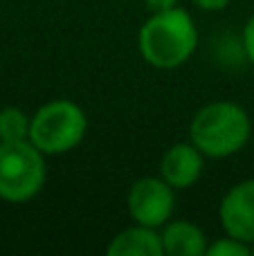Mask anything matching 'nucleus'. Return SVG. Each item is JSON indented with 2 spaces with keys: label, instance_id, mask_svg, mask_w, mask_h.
Masks as SVG:
<instances>
[{
  "label": "nucleus",
  "instance_id": "1",
  "mask_svg": "<svg viewBox=\"0 0 254 256\" xmlns=\"http://www.w3.org/2000/svg\"><path fill=\"white\" fill-rule=\"evenodd\" d=\"M198 45V30L184 9L156 12L138 34V50L148 66L174 70L192 58Z\"/></svg>",
  "mask_w": 254,
  "mask_h": 256
},
{
  "label": "nucleus",
  "instance_id": "4",
  "mask_svg": "<svg viewBox=\"0 0 254 256\" xmlns=\"http://www.w3.org/2000/svg\"><path fill=\"white\" fill-rule=\"evenodd\" d=\"M45 178V153L30 140L0 142V198L7 202H27L40 194Z\"/></svg>",
  "mask_w": 254,
  "mask_h": 256
},
{
  "label": "nucleus",
  "instance_id": "13",
  "mask_svg": "<svg viewBox=\"0 0 254 256\" xmlns=\"http://www.w3.org/2000/svg\"><path fill=\"white\" fill-rule=\"evenodd\" d=\"M230 2H232V0H194V4H198V7L205 9V12H220V9H225Z\"/></svg>",
  "mask_w": 254,
  "mask_h": 256
},
{
  "label": "nucleus",
  "instance_id": "3",
  "mask_svg": "<svg viewBox=\"0 0 254 256\" xmlns=\"http://www.w3.org/2000/svg\"><path fill=\"white\" fill-rule=\"evenodd\" d=\"M88 132V117L79 104L54 99L32 115L30 142L45 155H63L76 148Z\"/></svg>",
  "mask_w": 254,
  "mask_h": 256
},
{
  "label": "nucleus",
  "instance_id": "2",
  "mask_svg": "<svg viewBox=\"0 0 254 256\" xmlns=\"http://www.w3.org/2000/svg\"><path fill=\"white\" fill-rule=\"evenodd\" d=\"M252 122L246 108L234 102H212L194 115L189 142L205 158H230L248 144Z\"/></svg>",
  "mask_w": 254,
  "mask_h": 256
},
{
  "label": "nucleus",
  "instance_id": "6",
  "mask_svg": "<svg viewBox=\"0 0 254 256\" xmlns=\"http://www.w3.org/2000/svg\"><path fill=\"white\" fill-rule=\"evenodd\" d=\"M218 218L225 234L243 243H254V178L234 184L223 196Z\"/></svg>",
  "mask_w": 254,
  "mask_h": 256
},
{
  "label": "nucleus",
  "instance_id": "5",
  "mask_svg": "<svg viewBox=\"0 0 254 256\" xmlns=\"http://www.w3.org/2000/svg\"><path fill=\"white\" fill-rule=\"evenodd\" d=\"M174 191L176 189L162 176H146L135 180L128 189V198H126L130 218L138 225L153 227V230L164 227L176 209Z\"/></svg>",
  "mask_w": 254,
  "mask_h": 256
},
{
  "label": "nucleus",
  "instance_id": "15",
  "mask_svg": "<svg viewBox=\"0 0 254 256\" xmlns=\"http://www.w3.org/2000/svg\"><path fill=\"white\" fill-rule=\"evenodd\" d=\"M250 248H252V254H254V243H252V245H250Z\"/></svg>",
  "mask_w": 254,
  "mask_h": 256
},
{
  "label": "nucleus",
  "instance_id": "7",
  "mask_svg": "<svg viewBox=\"0 0 254 256\" xmlns=\"http://www.w3.org/2000/svg\"><path fill=\"white\" fill-rule=\"evenodd\" d=\"M202 158L205 155L192 142L174 144L160 160V176L174 189H189L202 176Z\"/></svg>",
  "mask_w": 254,
  "mask_h": 256
},
{
  "label": "nucleus",
  "instance_id": "9",
  "mask_svg": "<svg viewBox=\"0 0 254 256\" xmlns=\"http://www.w3.org/2000/svg\"><path fill=\"white\" fill-rule=\"evenodd\" d=\"M162 245L169 256H205L207 238L205 232L189 220H169L162 227Z\"/></svg>",
  "mask_w": 254,
  "mask_h": 256
},
{
  "label": "nucleus",
  "instance_id": "8",
  "mask_svg": "<svg viewBox=\"0 0 254 256\" xmlns=\"http://www.w3.org/2000/svg\"><path fill=\"white\" fill-rule=\"evenodd\" d=\"M108 256H162L164 245L162 236L153 227H144L135 222L133 227L122 230L108 245Z\"/></svg>",
  "mask_w": 254,
  "mask_h": 256
},
{
  "label": "nucleus",
  "instance_id": "12",
  "mask_svg": "<svg viewBox=\"0 0 254 256\" xmlns=\"http://www.w3.org/2000/svg\"><path fill=\"white\" fill-rule=\"evenodd\" d=\"M243 50H246V56L254 63V14L243 27Z\"/></svg>",
  "mask_w": 254,
  "mask_h": 256
},
{
  "label": "nucleus",
  "instance_id": "10",
  "mask_svg": "<svg viewBox=\"0 0 254 256\" xmlns=\"http://www.w3.org/2000/svg\"><path fill=\"white\" fill-rule=\"evenodd\" d=\"M32 117L18 106H7L0 110V142H22L30 140Z\"/></svg>",
  "mask_w": 254,
  "mask_h": 256
},
{
  "label": "nucleus",
  "instance_id": "14",
  "mask_svg": "<svg viewBox=\"0 0 254 256\" xmlns=\"http://www.w3.org/2000/svg\"><path fill=\"white\" fill-rule=\"evenodd\" d=\"M144 4L156 14V12H166V9L178 7V0H144Z\"/></svg>",
  "mask_w": 254,
  "mask_h": 256
},
{
  "label": "nucleus",
  "instance_id": "11",
  "mask_svg": "<svg viewBox=\"0 0 254 256\" xmlns=\"http://www.w3.org/2000/svg\"><path fill=\"white\" fill-rule=\"evenodd\" d=\"M248 254H252L250 245L225 234V238H218L216 243L207 245L205 256H248Z\"/></svg>",
  "mask_w": 254,
  "mask_h": 256
}]
</instances>
